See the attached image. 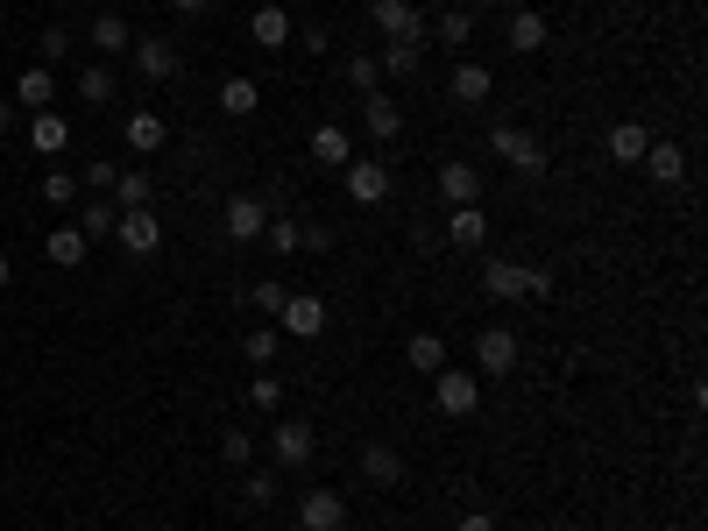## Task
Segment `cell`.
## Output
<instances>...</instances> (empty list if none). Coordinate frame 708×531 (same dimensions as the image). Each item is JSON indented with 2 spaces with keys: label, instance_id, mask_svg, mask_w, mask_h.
<instances>
[{
  "label": "cell",
  "instance_id": "cell-24",
  "mask_svg": "<svg viewBox=\"0 0 708 531\" xmlns=\"http://www.w3.org/2000/svg\"><path fill=\"white\" fill-rule=\"evenodd\" d=\"M404 361H411L418 376H440V369H446V340H440V333H411V347H404Z\"/></svg>",
  "mask_w": 708,
  "mask_h": 531
},
{
  "label": "cell",
  "instance_id": "cell-17",
  "mask_svg": "<svg viewBox=\"0 0 708 531\" xmlns=\"http://www.w3.org/2000/svg\"><path fill=\"white\" fill-rule=\"evenodd\" d=\"M248 36L263 43V50H283V43H291V14H283V8H255L248 14Z\"/></svg>",
  "mask_w": 708,
  "mask_h": 531
},
{
  "label": "cell",
  "instance_id": "cell-32",
  "mask_svg": "<svg viewBox=\"0 0 708 531\" xmlns=\"http://www.w3.org/2000/svg\"><path fill=\"white\" fill-rule=\"evenodd\" d=\"M263 234H269V249H277V255H298V249H305V227H298L291 212H269Z\"/></svg>",
  "mask_w": 708,
  "mask_h": 531
},
{
  "label": "cell",
  "instance_id": "cell-46",
  "mask_svg": "<svg viewBox=\"0 0 708 531\" xmlns=\"http://www.w3.org/2000/svg\"><path fill=\"white\" fill-rule=\"evenodd\" d=\"M171 8H177V14H206V8H213V0H171Z\"/></svg>",
  "mask_w": 708,
  "mask_h": 531
},
{
  "label": "cell",
  "instance_id": "cell-44",
  "mask_svg": "<svg viewBox=\"0 0 708 531\" xmlns=\"http://www.w3.org/2000/svg\"><path fill=\"white\" fill-rule=\"evenodd\" d=\"M524 298H553V269H524Z\"/></svg>",
  "mask_w": 708,
  "mask_h": 531
},
{
  "label": "cell",
  "instance_id": "cell-11",
  "mask_svg": "<svg viewBox=\"0 0 708 531\" xmlns=\"http://www.w3.org/2000/svg\"><path fill=\"white\" fill-rule=\"evenodd\" d=\"M135 71H142V79H177V71H185V57H177V43L149 36V43H135Z\"/></svg>",
  "mask_w": 708,
  "mask_h": 531
},
{
  "label": "cell",
  "instance_id": "cell-23",
  "mask_svg": "<svg viewBox=\"0 0 708 531\" xmlns=\"http://www.w3.org/2000/svg\"><path fill=\"white\" fill-rule=\"evenodd\" d=\"M645 171H652L659 185H681V171H687V149H681V142H652V149H645Z\"/></svg>",
  "mask_w": 708,
  "mask_h": 531
},
{
  "label": "cell",
  "instance_id": "cell-4",
  "mask_svg": "<svg viewBox=\"0 0 708 531\" xmlns=\"http://www.w3.org/2000/svg\"><path fill=\"white\" fill-rule=\"evenodd\" d=\"M432 397H440L446 418H468L481 404V376H461V369H440V383H432Z\"/></svg>",
  "mask_w": 708,
  "mask_h": 531
},
{
  "label": "cell",
  "instance_id": "cell-6",
  "mask_svg": "<svg viewBox=\"0 0 708 531\" xmlns=\"http://www.w3.org/2000/svg\"><path fill=\"white\" fill-rule=\"evenodd\" d=\"M114 234H120V249H128V255H156L163 249V220H156V212H120V220H114Z\"/></svg>",
  "mask_w": 708,
  "mask_h": 531
},
{
  "label": "cell",
  "instance_id": "cell-47",
  "mask_svg": "<svg viewBox=\"0 0 708 531\" xmlns=\"http://www.w3.org/2000/svg\"><path fill=\"white\" fill-rule=\"evenodd\" d=\"M8 128H14V106H8V100H0V135H8Z\"/></svg>",
  "mask_w": 708,
  "mask_h": 531
},
{
  "label": "cell",
  "instance_id": "cell-8",
  "mask_svg": "<svg viewBox=\"0 0 708 531\" xmlns=\"http://www.w3.org/2000/svg\"><path fill=\"white\" fill-rule=\"evenodd\" d=\"M298 524H305V531H340V524H348V496H340V489H312L305 504H298Z\"/></svg>",
  "mask_w": 708,
  "mask_h": 531
},
{
  "label": "cell",
  "instance_id": "cell-12",
  "mask_svg": "<svg viewBox=\"0 0 708 531\" xmlns=\"http://www.w3.org/2000/svg\"><path fill=\"white\" fill-rule=\"evenodd\" d=\"M361 120H369L375 142H397V135H404V106L383 100V93H361Z\"/></svg>",
  "mask_w": 708,
  "mask_h": 531
},
{
  "label": "cell",
  "instance_id": "cell-15",
  "mask_svg": "<svg viewBox=\"0 0 708 531\" xmlns=\"http://www.w3.org/2000/svg\"><path fill=\"white\" fill-rule=\"evenodd\" d=\"M85 249H93V241H85L79 227H50V234H43V255H50L57 269H79V263H85Z\"/></svg>",
  "mask_w": 708,
  "mask_h": 531
},
{
  "label": "cell",
  "instance_id": "cell-37",
  "mask_svg": "<svg viewBox=\"0 0 708 531\" xmlns=\"http://www.w3.org/2000/svg\"><path fill=\"white\" fill-rule=\"evenodd\" d=\"M79 199V177L71 171H43V206H71Z\"/></svg>",
  "mask_w": 708,
  "mask_h": 531
},
{
  "label": "cell",
  "instance_id": "cell-39",
  "mask_svg": "<svg viewBox=\"0 0 708 531\" xmlns=\"http://www.w3.org/2000/svg\"><path fill=\"white\" fill-rule=\"evenodd\" d=\"M241 347H248V361H263V369H269V361H277V347H283V333L277 326H255Z\"/></svg>",
  "mask_w": 708,
  "mask_h": 531
},
{
  "label": "cell",
  "instance_id": "cell-14",
  "mask_svg": "<svg viewBox=\"0 0 708 531\" xmlns=\"http://www.w3.org/2000/svg\"><path fill=\"white\" fill-rule=\"evenodd\" d=\"M361 475H369L375 489H397V482H404V453L375 439V447H361Z\"/></svg>",
  "mask_w": 708,
  "mask_h": 531
},
{
  "label": "cell",
  "instance_id": "cell-31",
  "mask_svg": "<svg viewBox=\"0 0 708 531\" xmlns=\"http://www.w3.org/2000/svg\"><path fill=\"white\" fill-rule=\"evenodd\" d=\"M149 192H156V185H149V171H120V177H114V206H120V212H142Z\"/></svg>",
  "mask_w": 708,
  "mask_h": 531
},
{
  "label": "cell",
  "instance_id": "cell-9",
  "mask_svg": "<svg viewBox=\"0 0 708 531\" xmlns=\"http://www.w3.org/2000/svg\"><path fill=\"white\" fill-rule=\"evenodd\" d=\"M348 199H355V206H383V199H390V171H383L375 157H355V163H348Z\"/></svg>",
  "mask_w": 708,
  "mask_h": 531
},
{
  "label": "cell",
  "instance_id": "cell-33",
  "mask_svg": "<svg viewBox=\"0 0 708 531\" xmlns=\"http://www.w3.org/2000/svg\"><path fill=\"white\" fill-rule=\"evenodd\" d=\"M114 93H120V79H114V71H107V65H85V71H79V100H93V106H107Z\"/></svg>",
  "mask_w": 708,
  "mask_h": 531
},
{
  "label": "cell",
  "instance_id": "cell-34",
  "mask_svg": "<svg viewBox=\"0 0 708 531\" xmlns=\"http://www.w3.org/2000/svg\"><path fill=\"white\" fill-rule=\"evenodd\" d=\"M114 220H120V206H107V199H93V206H85V212H79V220H71V227H79L85 241H100V234H114Z\"/></svg>",
  "mask_w": 708,
  "mask_h": 531
},
{
  "label": "cell",
  "instance_id": "cell-22",
  "mask_svg": "<svg viewBox=\"0 0 708 531\" xmlns=\"http://www.w3.org/2000/svg\"><path fill=\"white\" fill-rule=\"evenodd\" d=\"M312 157H320L326 171H340V163H355V149H348V128H334V120H326V128H312Z\"/></svg>",
  "mask_w": 708,
  "mask_h": 531
},
{
  "label": "cell",
  "instance_id": "cell-19",
  "mask_svg": "<svg viewBox=\"0 0 708 531\" xmlns=\"http://www.w3.org/2000/svg\"><path fill=\"white\" fill-rule=\"evenodd\" d=\"M481 291H489L496 305H510V298H524V263H489V269H481Z\"/></svg>",
  "mask_w": 708,
  "mask_h": 531
},
{
  "label": "cell",
  "instance_id": "cell-7",
  "mask_svg": "<svg viewBox=\"0 0 708 531\" xmlns=\"http://www.w3.org/2000/svg\"><path fill=\"white\" fill-rule=\"evenodd\" d=\"M312 447H320V439H312V425H305V418H283L277 432H269V453H277V467H305V461H312Z\"/></svg>",
  "mask_w": 708,
  "mask_h": 531
},
{
  "label": "cell",
  "instance_id": "cell-49",
  "mask_svg": "<svg viewBox=\"0 0 708 531\" xmlns=\"http://www.w3.org/2000/svg\"><path fill=\"white\" fill-rule=\"evenodd\" d=\"M503 8H524V0H503Z\"/></svg>",
  "mask_w": 708,
  "mask_h": 531
},
{
  "label": "cell",
  "instance_id": "cell-5",
  "mask_svg": "<svg viewBox=\"0 0 708 531\" xmlns=\"http://www.w3.org/2000/svg\"><path fill=\"white\" fill-rule=\"evenodd\" d=\"M475 361H481V376H496V383H503V376L518 369V333H510V326H489L475 340Z\"/></svg>",
  "mask_w": 708,
  "mask_h": 531
},
{
  "label": "cell",
  "instance_id": "cell-48",
  "mask_svg": "<svg viewBox=\"0 0 708 531\" xmlns=\"http://www.w3.org/2000/svg\"><path fill=\"white\" fill-rule=\"evenodd\" d=\"M8 277H14V263H8V255H0V291H8Z\"/></svg>",
  "mask_w": 708,
  "mask_h": 531
},
{
  "label": "cell",
  "instance_id": "cell-41",
  "mask_svg": "<svg viewBox=\"0 0 708 531\" xmlns=\"http://www.w3.org/2000/svg\"><path fill=\"white\" fill-rule=\"evenodd\" d=\"M220 461H228V467H248L255 461V439L248 432H220Z\"/></svg>",
  "mask_w": 708,
  "mask_h": 531
},
{
  "label": "cell",
  "instance_id": "cell-29",
  "mask_svg": "<svg viewBox=\"0 0 708 531\" xmlns=\"http://www.w3.org/2000/svg\"><path fill=\"white\" fill-rule=\"evenodd\" d=\"M93 43H100V57H120V50H135V36H128V22H120V14L107 8L93 22Z\"/></svg>",
  "mask_w": 708,
  "mask_h": 531
},
{
  "label": "cell",
  "instance_id": "cell-43",
  "mask_svg": "<svg viewBox=\"0 0 708 531\" xmlns=\"http://www.w3.org/2000/svg\"><path fill=\"white\" fill-rule=\"evenodd\" d=\"M283 298H291V291H283V277H263V284H255V305H263L269 319L283 312Z\"/></svg>",
  "mask_w": 708,
  "mask_h": 531
},
{
  "label": "cell",
  "instance_id": "cell-51",
  "mask_svg": "<svg viewBox=\"0 0 708 531\" xmlns=\"http://www.w3.org/2000/svg\"><path fill=\"white\" fill-rule=\"evenodd\" d=\"M298 531H305V524H298Z\"/></svg>",
  "mask_w": 708,
  "mask_h": 531
},
{
  "label": "cell",
  "instance_id": "cell-25",
  "mask_svg": "<svg viewBox=\"0 0 708 531\" xmlns=\"http://www.w3.org/2000/svg\"><path fill=\"white\" fill-rule=\"evenodd\" d=\"M510 50H524V57H532V50H546V14H532V8H518V14H510Z\"/></svg>",
  "mask_w": 708,
  "mask_h": 531
},
{
  "label": "cell",
  "instance_id": "cell-38",
  "mask_svg": "<svg viewBox=\"0 0 708 531\" xmlns=\"http://www.w3.org/2000/svg\"><path fill=\"white\" fill-rule=\"evenodd\" d=\"M241 496H248V510H269V504H277V475H269V467H255V475L241 482Z\"/></svg>",
  "mask_w": 708,
  "mask_h": 531
},
{
  "label": "cell",
  "instance_id": "cell-13",
  "mask_svg": "<svg viewBox=\"0 0 708 531\" xmlns=\"http://www.w3.org/2000/svg\"><path fill=\"white\" fill-rule=\"evenodd\" d=\"M440 199L446 206H475L481 199V171L475 163H440Z\"/></svg>",
  "mask_w": 708,
  "mask_h": 531
},
{
  "label": "cell",
  "instance_id": "cell-40",
  "mask_svg": "<svg viewBox=\"0 0 708 531\" xmlns=\"http://www.w3.org/2000/svg\"><path fill=\"white\" fill-rule=\"evenodd\" d=\"M248 404H255V412H277V404H283V383H277V376H255V383H248Z\"/></svg>",
  "mask_w": 708,
  "mask_h": 531
},
{
  "label": "cell",
  "instance_id": "cell-20",
  "mask_svg": "<svg viewBox=\"0 0 708 531\" xmlns=\"http://www.w3.org/2000/svg\"><path fill=\"white\" fill-rule=\"evenodd\" d=\"M446 234H454V249H481V241H489L481 206H454V212H446Z\"/></svg>",
  "mask_w": 708,
  "mask_h": 531
},
{
  "label": "cell",
  "instance_id": "cell-18",
  "mask_svg": "<svg viewBox=\"0 0 708 531\" xmlns=\"http://www.w3.org/2000/svg\"><path fill=\"white\" fill-rule=\"evenodd\" d=\"M645 149H652V135L638 120H616L610 128V163H645Z\"/></svg>",
  "mask_w": 708,
  "mask_h": 531
},
{
  "label": "cell",
  "instance_id": "cell-50",
  "mask_svg": "<svg viewBox=\"0 0 708 531\" xmlns=\"http://www.w3.org/2000/svg\"><path fill=\"white\" fill-rule=\"evenodd\" d=\"M340 531H361V524H340Z\"/></svg>",
  "mask_w": 708,
  "mask_h": 531
},
{
  "label": "cell",
  "instance_id": "cell-42",
  "mask_svg": "<svg viewBox=\"0 0 708 531\" xmlns=\"http://www.w3.org/2000/svg\"><path fill=\"white\" fill-rule=\"evenodd\" d=\"M114 177H120V171H114L107 157H93V163H85V185H93V199H107V192H114Z\"/></svg>",
  "mask_w": 708,
  "mask_h": 531
},
{
  "label": "cell",
  "instance_id": "cell-45",
  "mask_svg": "<svg viewBox=\"0 0 708 531\" xmlns=\"http://www.w3.org/2000/svg\"><path fill=\"white\" fill-rule=\"evenodd\" d=\"M461 531H496V518H489V510H468V518H461Z\"/></svg>",
  "mask_w": 708,
  "mask_h": 531
},
{
  "label": "cell",
  "instance_id": "cell-36",
  "mask_svg": "<svg viewBox=\"0 0 708 531\" xmlns=\"http://www.w3.org/2000/svg\"><path fill=\"white\" fill-rule=\"evenodd\" d=\"M468 36H475V14H468V8H446V14H440V43H446V50H461Z\"/></svg>",
  "mask_w": 708,
  "mask_h": 531
},
{
  "label": "cell",
  "instance_id": "cell-35",
  "mask_svg": "<svg viewBox=\"0 0 708 531\" xmlns=\"http://www.w3.org/2000/svg\"><path fill=\"white\" fill-rule=\"evenodd\" d=\"M348 85H355V93H383V65H375L369 50H355L348 57Z\"/></svg>",
  "mask_w": 708,
  "mask_h": 531
},
{
  "label": "cell",
  "instance_id": "cell-30",
  "mask_svg": "<svg viewBox=\"0 0 708 531\" xmlns=\"http://www.w3.org/2000/svg\"><path fill=\"white\" fill-rule=\"evenodd\" d=\"M446 93H454L461 106H475V100H489V93H496V79H489V71H481V65H461V71H454V85H446Z\"/></svg>",
  "mask_w": 708,
  "mask_h": 531
},
{
  "label": "cell",
  "instance_id": "cell-27",
  "mask_svg": "<svg viewBox=\"0 0 708 531\" xmlns=\"http://www.w3.org/2000/svg\"><path fill=\"white\" fill-rule=\"evenodd\" d=\"M255 106H263V93H255V79H241V71H234V79H228V85H220V114H234V120H248V114H255Z\"/></svg>",
  "mask_w": 708,
  "mask_h": 531
},
{
  "label": "cell",
  "instance_id": "cell-21",
  "mask_svg": "<svg viewBox=\"0 0 708 531\" xmlns=\"http://www.w3.org/2000/svg\"><path fill=\"white\" fill-rule=\"evenodd\" d=\"M28 142H36V157H57V149L71 142V128H65V114H50V106H43L36 120H28Z\"/></svg>",
  "mask_w": 708,
  "mask_h": 531
},
{
  "label": "cell",
  "instance_id": "cell-26",
  "mask_svg": "<svg viewBox=\"0 0 708 531\" xmlns=\"http://www.w3.org/2000/svg\"><path fill=\"white\" fill-rule=\"evenodd\" d=\"M375 65L390 71V79H418V65H426V43H383V57Z\"/></svg>",
  "mask_w": 708,
  "mask_h": 531
},
{
  "label": "cell",
  "instance_id": "cell-2",
  "mask_svg": "<svg viewBox=\"0 0 708 531\" xmlns=\"http://www.w3.org/2000/svg\"><path fill=\"white\" fill-rule=\"evenodd\" d=\"M277 333H298V340H320V333H326V298H312V291L283 298V312H277Z\"/></svg>",
  "mask_w": 708,
  "mask_h": 531
},
{
  "label": "cell",
  "instance_id": "cell-16",
  "mask_svg": "<svg viewBox=\"0 0 708 531\" xmlns=\"http://www.w3.org/2000/svg\"><path fill=\"white\" fill-rule=\"evenodd\" d=\"M14 100H22L28 114H43V106L57 100V79H50V65H28L22 79H14Z\"/></svg>",
  "mask_w": 708,
  "mask_h": 531
},
{
  "label": "cell",
  "instance_id": "cell-3",
  "mask_svg": "<svg viewBox=\"0 0 708 531\" xmlns=\"http://www.w3.org/2000/svg\"><path fill=\"white\" fill-rule=\"evenodd\" d=\"M375 28H383V43H426V14L411 0H375Z\"/></svg>",
  "mask_w": 708,
  "mask_h": 531
},
{
  "label": "cell",
  "instance_id": "cell-1",
  "mask_svg": "<svg viewBox=\"0 0 708 531\" xmlns=\"http://www.w3.org/2000/svg\"><path fill=\"white\" fill-rule=\"evenodd\" d=\"M489 157H503L518 177L546 171V149H538V135H524V128H489Z\"/></svg>",
  "mask_w": 708,
  "mask_h": 531
},
{
  "label": "cell",
  "instance_id": "cell-28",
  "mask_svg": "<svg viewBox=\"0 0 708 531\" xmlns=\"http://www.w3.org/2000/svg\"><path fill=\"white\" fill-rule=\"evenodd\" d=\"M163 142H171V128H163L156 114H128V149H142V157H156Z\"/></svg>",
  "mask_w": 708,
  "mask_h": 531
},
{
  "label": "cell",
  "instance_id": "cell-10",
  "mask_svg": "<svg viewBox=\"0 0 708 531\" xmlns=\"http://www.w3.org/2000/svg\"><path fill=\"white\" fill-rule=\"evenodd\" d=\"M263 227H269V206L255 199V192H234L228 199V234L234 241H263Z\"/></svg>",
  "mask_w": 708,
  "mask_h": 531
}]
</instances>
